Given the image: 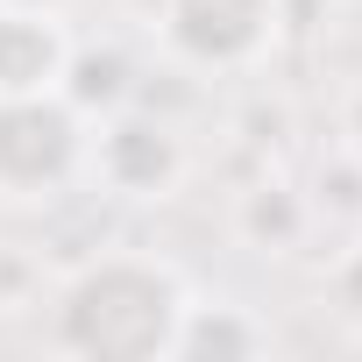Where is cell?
Listing matches in <instances>:
<instances>
[{
  "label": "cell",
  "mask_w": 362,
  "mask_h": 362,
  "mask_svg": "<svg viewBox=\"0 0 362 362\" xmlns=\"http://www.w3.org/2000/svg\"><path fill=\"white\" fill-rule=\"evenodd\" d=\"M185 298L192 284L163 256H142V249L86 256L50 291V348L78 362H163Z\"/></svg>",
  "instance_id": "1"
},
{
  "label": "cell",
  "mask_w": 362,
  "mask_h": 362,
  "mask_svg": "<svg viewBox=\"0 0 362 362\" xmlns=\"http://www.w3.org/2000/svg\"><path fill=\"white\" fill-rule=\"evenodd\" d=\"M86 114L64 93H0V199L43 206L86 170Z\"/></svg>",
  "instance_id": "2"
},
{
  "label": "cell",
  "mask_w": 362,
  "mask_h": 362,
  "mask_svg": "<svg viewBox=\"0 0 362 362\" xmlns=\"http://www.w3.org/2000/svg\"><path fill=\"white\" fill-rule=\"evenodd\" d=\"M149 29L185 71H249L284 36V0H149Z\"/></svg>",
  "instance_id": "3"
},
{
  "label": "cell",
  "mask_w": 362,
  "mask_h": 362,
  "mask_svg": "<svg viewBox=\"0 0 362 362\" xmlns=\"http://www.w3.org/2000/svg\"><path fill=\"white\" fill-rule=\"evenodd\" d=\"M86 170H93L100 192L149 206V199H170L177 185H185L192 156H185V135H177L163 114H149V107H114V114H100V121L86 128Z\"/></svg>",
  "instance_id": "4"
},
{
  "label": "cell",
  "mask_w": 362,
  "mask_h": 362,
  "mask_svg": "<svg viewBox=\"0 0 362 362\" xmlns=\"http://www.w3.org/2000/svg\"><path fill=\"white\" fill-rule=\"evenodd\" d=\"M71 64V29L57 8H8L0 0V93H57Z\"/></svg>",
  "instance_id": "5"
},
{
  "label": "cell",
  "mask_w": 362,
  "mask_h": 362,
  "mask_svg": "<svg viewBox=\"0 0 362 362\" xmlns=\"http://www.w3.org/2000/svg\"><path fill=\"white\" fill-rule=\"evenodd\" d=\"M270 348V327L235 298H185L163 362H249Z\"/></svg>",
  "instance_id": "6"
},
{
  "label": "cell",
  "mask_w": 362,
  "mask_h": 362,
  "mask_svg": "<svg viewBox=\"0 0 362 362\" xmlns=\"http://www.w3.org/2000/svg\"><path fill=\"white\" fill-rule=\"evenodd\" d=\"M305 228H313V199L291 185H249L235 199V235L263 256H291L305 242Z\"/></svg>",
  "instance_id": "7"
},
{
  "label": "cell",
  "mask_w": 362,
  "mask_h": 362,
  "mask_svg": "<svg viewBox=\"0 0 362 362\" xmlns=\"http://www.w3.org/2000/svg\"><path fill=\"white\" fill-rule=\"evenodd\" d=\"M57 93L86 114V121H100V114H114V107H128V93H135V64L114 50V43H71V64H64V78H57Z\"/></svg>",
  "instance_id": "8"
},
{
  "label": "cell",
  "mask_w": 362,
  "mask_h": 362,
  "mask_svg": "<svg viewBox=\"0 0 362 362\" xmlns=\"http://www.w3.org/2000/svg\"><path fill=\"white\" fill-rule=\"evenodd\" d=\"M327 298H334L348 320H362V249H348V256L327 270Z\"/></svg>",
  "instance_id": "9"
},
{
  "label": "cell",
  "mask_w": 362,
  "mask_h": 362,
  "mask_svg": "<svg viewBox=\"0 0 362 362\" xmlns=\"http://www.w3.org/2000/svg\"><path fill=\"white\" fill-rule=\"evenodd\" d=\"M341 135H348V149L362 156V86L348 93V107H341Z\"/></svg>",
  "instance_id": "10"
},
{
  "label": "cell",
  "mask_w": 362,
  "mask_h": 362,
  "mask_svg": "<svg viewBox=\"0 0 362 362\" xmlns=\"http://www.w3.org/2000/svg\"><path fill=\"white\" fill-rule=\"evenodd\" d=\"M8 8H57V15H64L71 0H8Z\"/></svg>",
  "instance_id": "11"
}]
</instances>
